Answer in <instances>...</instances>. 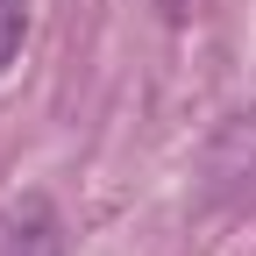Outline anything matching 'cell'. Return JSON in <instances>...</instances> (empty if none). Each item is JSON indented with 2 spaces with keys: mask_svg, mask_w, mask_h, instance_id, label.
<instances>
[{
  "mask_svg": "<svg viewBox=\"0 0 256 256\" xmlns=\"http://www.w3.org/2000/svg\"><path fill=\"white\" fill-rule=\"evenodd\" d=\"M22 36H28V0H0V72L14 64Z\"/></svg>",
  "mask_w": 256,
  "mask_h": 256,
  "instance_id": "7a4b0ae2",
  "label": "cell"
},
{
  "mask_svg": "<svg viewBox=\"0 0 256 256\" xmlns=\"http://www.w3.org/2000/svg\"><path fill=\"white\" fill-rule=\"evenodd\" d=\"M0 256H64V228H57V206L43 192H28L22 206L0 214Z\"/></svg>",
  "mask_w": 256,
  "mask_h": 256,
  "instance_id": "6da1fadb",
  "label": "cell"
},
{
  "mask_svg": "<svg viewBox=\"0 0 256 256\" xmlns=\"http://www.w3.org/2000/svg\"><path fill=\"white\" fill-rule=\"evenodd\" d=\"M156 8H164L171 22H192V14H200V8H214V0H156Z\"/></svg>",
  "mask_w": 256,
  "mask_h": 256,
  "instance_id": "3957f363",
  "label": "cell"
}]
</instances>
